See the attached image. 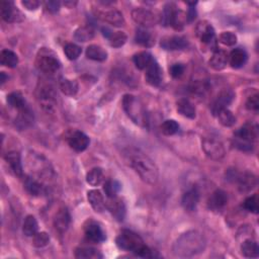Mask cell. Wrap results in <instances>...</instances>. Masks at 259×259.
<instances>
[{
  "mask_svg": "<svg viewBox=\"0 0 259 259\" xmlns=\"http://www.w3.org/2000/svg\"><path fill=\"white\" fill-rule=\"evenodd\" d=\"M207 241L198 231H189L182 234L173 244L172 250L175 256L186 258L201 254L205 251Z\"/></svg>",
  "mask_w": 259,
  "mask_h": 259,
  "instance_id": "cell-1",
  "label": "cell"
},
{
  "mask_svg": "<svg viewBox=\"0 0 259 259\" xmlns=\"http://www.w3.org/2000/svg\"><path fill=\"white\" fill-rule=\"evenodd\" d=\"M129 159L132 168L137 172L144 182L155 184L158 181V167L149 156L140 150H134L130 152Z\"/></svg>",
  "mask_w": 259,
  "mask_h": 259,
  "instance_id": "cell-2",
  "label": "cell"
},
{
  "mask_svg": "<svg viewBox=\"0 0 259 259\" xmlns=\"http://www.w3.org/2000/svg\"><path fill=\"white\" fill-rule=\"evenodd\" d=\"M117 246L126 251H131L142 258H154L155 252L144 243L143 239L135 232L123 230L116 239Z\"/></svg>",
  "mask_w": 259,
  "mask_h": 259,
  "instance_id": "cell-3",
  "label": "cell"
},
{
  "mask_svg": "<svg viewBox=\"0 0 259 259\" xmlns=\"http://www.w3.org/2000/svg\"><path fill=\"white\" fill-rule=\"evenodd\" d=\"M123 107L127 116L136 125L141 127L148 126V115L144 104L132 94H126L123 97Z\"/></svg>",
  "mask_w": 259,
  "mask_h": 259,
  "instance_id": "cell-4",
  "label": "cell"
},
{
  "mask_svg": "<svg viewBox=\"0 0 259 259\" xmlns=\"http://www.w3.org/2000/svg\"><path fill=\"white\" fill-rule=\"evenodd\" d=\"M258 136V127L251 123L242 126L234 134V146L244 152H251L254 148V142Z\"/></svg>",
  "mask_w": 259,
  "mask_h": 259,
  "instance_id": "cell-5",
  "label": "cell"
},
{
  "mask_svg": "<svg viewBox=\"0 0 259 259\" xmlns=\"http://www.w3.org/2000/svg\"><path fill=\"white\" fill-rule=\"evenodd\" d=\"M37 66L45 73L54 74L61 68V62L52 51L43 48L37 57Z\"/></svg>",
  "mask_w": 259,
  "mask_h": 259,
  "instance_id": "cell-6",
  "label": "cell"
},
{
  "mask_svg": "<svg viewBox=\"0 0 259 259\" xmlns=\"http://www.w3.org/2000/svg\"><path fill=\"white\" fill-rule=\"evenodd\" d=\"M38 100L42 108L47 112H53L57 105V94L50 84H43L38 89Z\"/></svg>",
  "mask_w": 259,
  "mask_h": 259,
  "instance_id": "cell-7",
  "label": "cell"
},
{
  "mask_svg": "<svg viewBox=\"0 0 259 259\" xmlns=\"http://www.w3.org/2000/svg\"><path fill=\"white\" fill-rule=\"evenodd\" d=\"M205 154L213 160L219 161L225 157L226 151L223 143L215 137H205L202 142Z\"/></svg>",
  "mask_w": 259,
  "mask_h": 259,
  "instance_id": "cell-8",
  "label": "cell"
},
{
  "mask_svg": "<svg viewBox=\"0 0 259 259\" xmlns=\"http://www.w3.org/2000/svg\"><path fill=\"white\" fill-rule=\"evenodd\" d=\"M132 19L142 27L148 28L160 23V16L150 9L144 7H137L132 10Z\"/></svg>",
  "mask_w": 259,
  "mask_h": 259,
  "instance_id": "cell-9",
  "label": "cell"
},
{
  "mask_svg": "<svg viewBox=\"0 0 259 259\" xmlns=\"http://www.w3.org/2000/svg\"><path fill=\"white\" fill-rule=\"evenodd\" d=\"M234 99H235V93L233 90L227 88L223 89L216 97V100L214 101L212 106H210V110H212L213 115L217 117L220 111L228 108V106L232 104Z\"/></svg>",
  "mask_w": 259,
  "mask_h": 259,
  "instance_id": "cell-10",
  "label": "cell"
},
{
  "mask_svg": "<svg viewBox=\"0 0 259 259\" xmlns=\"http://www.w3.org/2000/svg\"><path fill=\"white\" fill-rule=\"evenodd\" d=\"M1 16L6 23H22L25 20L23 12L14 5L12 1H2Z\"/></svg>",
  "mask_w": 259,
  "mask_h": 259,
  "instance_id": "cell-11",
  "label": "cell"
},
{
  "mask_svg": "<svg viewBox=\"0 0 259 259\" xmlns=\"http://www.w3.org/2000/svg\"><path fill=\"white\" fill-rule=\"evenodd\" d=\"M196 32L198 38L204 43L207 45L216 44L215 37V29L212 24L207 21H201L196 26Z\"/></svg>",
  "mask_w": 259,
  "mask_h": 259,
  "instance_id": "cell-12",
  "label": "cell"
},
{
  "mask_svg": "<svg viewBox=\"0 0 259 259\" xmlns=\"http://www.w3.org/2000/svg\"><path fill=\"white\" fill-rule=\"evenodd\" d=\"M188 45L187 40L181 36H167L162 38L160 46L166 51H178L183 50Z\"/></svg>",
  "mask_w": 259,
  "mask_h": 259,
  "instance_id": "cell-13",
  "label": "cell"
},
{
  "mask_svg": "<svg viewBox=\"0 0 259 259\" xmlns=\"http://www.w3.org/2000/svg\"><path fill=\"white\" fill-rule=\"evenodd\" d=\"M228 204V194L223 189H216L207 201V207L213 212H221Z\"/></svg>",
  "mask_w": 259,
  "mask_h": 259,
  "instance_id": "cell-14",
  "label": "cell"
},
{
  "mask_svg": "<svg viewBox=\"0 0 259 259\" xmlns=\"http://www.w3.org/2000/svg\"><path fill=\"white\" fill-rule=\"evenodd\" d=\"M96 15H97V18L101 19L102 21L116 27H122L126 24L123 13L117 9L100 11L99 13H96Z\"/></svg>",
  "mask_w": 259,
  "mask_h": 259,
  "instance_id": "cell-15",
  "label": "cell"
},
{
  "mask_svg": "<svg viewBox=\"0 0 259 259\" xmlns=\"http://www.w3.org/2000/svg\"><path fill=\"white\" fill-rule=\"evenodd\" d=\"M162 69L159 66V64L155 59L151 62V64L146 69L145 73V79L147 81V83L151 86H159L162 82Z\"/></svg>",
  "mask_w": 259,
  "mask_h": 259,
  "instance_id": "cell-16",
  "label": "cell"
},
{
  "mask_svg": "<svg viewBox=\"0 0 259 259\" xmlns=\"http://www.w3.org/2000/svg\"><path fill=\"white\" fill-rule=\"evenodd\" d=\"M86 238L93 243H102L106 239L105 233L100 224L90 221L85 225L84 228Z\"/></svg>",
  "mask_w": 259,
  "mask_h": 259,
  "instance_id": "cell-17",
  "label": "cell"
},
{
  "mask_svg": "<svg viewBox=\"0 0 259 259\" xmlns=\"http://www.w3.org/2000/svg\"><path fill=\"white\" fill-rule=\"evenodd\" d=\"M71 223V216L67 207H60L54 218V226L60 233L66 232Z\"/></svg>",
  "mask_w": 259,
  "mask_h": 259,
  "instance_id": "cell-18",
  "label": "cell"
},
{
  "mask_svg": "<svg viewBox=\"0 0 259 259\" xmlns=\"http://www.w3.org/2000/svg\"><path fill=\"white\" fill-rule=\"evenodd\" d=\"M34 121H35L34 111H32L27 105L25 108L19 110V115L15 118L14 125L19 130L23 131V130H26L34 124Z\"/></svg>",
  "mask_w": 259,
  "mask_h": 259,
  "instance_id": "cell-19",
  "label": "cell"
},
{
  "mask_svg": "<svg viewBox=\"0 0 259 259\" xmlns=\"http://www.w3.org/2000/svg\"><path fill=\"white\" fill-rule=\"evenodd\" d=\"M235 177L238 182V188L241 192H249L257 184V178L253 173L244 172L237 174Z\"/></svg>",
  "mask_w": 259,
  "mask_h": 259,
  "instance_id": "cell-20",
  "label": "cell"
},
{
  "mask_svg": "<svg viewBox=\"0 0 259 259\" xmlns=\"http://www.w3.org/2000/svg\"><path fill=\"white\" fill-rule=\"evenodd\" d=\"M68 143L73 150H75L77 152H82V151L87 149V147L89 146V143H90V140H89L88 136L86 134H84L83 132L76 131L70 136Z\"/></svg>",
  "mask_w": 259,
  "mask_h": 259,
  "instance_id": "cell-21",
  "label": "cell"
},
{
  "mask_svg": "<svg viewBox=\"0 0 259 259\" xmlns=\"http://www.w3.org/2000/svg\"><path fill=\"white\" fill-rule=\"evenodd\" d=\"M105 207L109 210L113 218H116L120 222L124 221L126 216V205L121 199L118 197L109 199L107 204H105Z\"/></svg>",
  "mask_w": 259,
  "mask_h": 259,
  "instance_id": "cell-22",
  "label": "cell"
},
{
  "mask_svg": "<svg viewBox=\"0 0 259 259\" xmlns=\"http://www.w3.org/2000/svg\"><path fill=\"white\" fill-rule=\"evenodd\" d=\"M200 202V191L197 187H192L188 189L181 199V205L185 210L192 212L197 208Z\"/></svg>",
  "mask_w": 259,
  "mask_h": 259,
  "instance_id": "cell-23",
  "label": "cell"
},
{
  "mask_svg": "<svg viewBox=\"0 0 259 259\" xmlns=\"http://www.w3.org/2000/svg\"><path fill=\"white\" fill-rule=\"evenodd\" d=\"M228 63H229L228 53L224 50H220V49H217L216 51H214V54L212 57H210L208 62L209 66L216 71H221L225 69Z\"/></svg>",
  "mask_w": 259,
  "mask_h": 259,
  "instance_id": "cell-24",
  "label": "cell"
},
{
  "mask_svg": "<svg viewBox=\"0 0 259 259\" xmlns=\"http://www.w3.org/2000/svg\"><path fill=\"white\" fill-rule=\"evenodd\" d=\"M5 161L7 162L8 165L11 168V170L13 171V173L16 176L23 177L24 168H23V164H22V156H21L20 152H18V151H9L5 155Z\"/></svg>",
  "mask_w": 259,
  "mask_h": 259,
  "instance_id": "cell-25",
  "label": "cell"
},
{
  "mask_svg": "<svg viewBox=\"0 0 259 259\" xmlns=\"http://www.w3.org/2000/svg\"><path fill=\"white\" fill-rule=\"evenodd\" d=\"M87 200L96 213H102L105 208L104 196L99 189H91L87 192Z\"/></svg>",
  "mask_w": 259,
  "mask_h": 259,
  "instance_id": "cell-26",
  "label": "cell"
},
{
  "mask_svg": "<svg viewBox=\"0 0 259 259\" xmlns=\"http://www.w3.org/2000/svg\"><path fill=\"white\" fill-rule=\"evenodd\" d=\"M248 59L247 53L245 50H243L241 48L234 49V50L229 55V63L232 68L239 69L244 66Z\"/></svg>",
  "mask_w": 259,
  "mask_h": 259,
  "instance_id": "cell-27",
  "label": "cell"
},
{
  "mask_svg": "<svg viewBox=\"0 0 259 259\" xmlns=\"http://www.w3.org/2000/svg\"><path fill=\"white\" fill-rule=\"evenodd\" d=\"M176 108L178 113H181V115L184 118L193 120L196 119L197 116V110L194 105L186 99H181L176 103Z\"/></svg>",
  "mask_w": 259,
  "mask_h": 259,
  "instance_id": "cell-28",
  "label": "cell"
},
{
  "mask_svg": "<svg viewBox=\"0 0 259 259\" xmlns=\"http://www.w3.org/2000/svg\"><path fill=\"white\" fill-rule=\"evenodd\" d=\"M154 37L151 34V31L146 27H138L135 35V41L137 44L143 47H152L155 43Z\"/></svg>",
  "mask_w": 259,
  "mask_h": 259,
  "instance_id": "cell-29",
  "label": "cell"
},
{
  "mask_svg": "<svg viewBox=\"0 0 259 259\" xmlns=\"http://www.w3.org/2000/svg\"><path fill=\"white\" fill-rule=\"evenodd\" d=\"M241 253L247 258H256L259 255V247L257 242L252 238L245 239L241 244Z\"/></svg>",
  "mask_w": 259,
  "mask_h": 259,
  "instance_id": "cell-30",
  "label": "cell"
},
{
  "mask_svg": "<svg viewBox=\"0 0 259 259\" xmlns=\"http://www.w3.org/2000/svg\"><path fill=\"white\" fill-rule=\"evenodd\" d=\"M86 57L89 60L103 62L107 59V52L104 49L99 45H90L86 49Z\"/></svg>",
  "mask_w": 259,
  "mask_h": 259,
  "instance_id": "cell-31",
  "label": "cell"
},
{
  "mask_svg": "<svg viewBox=\"0 0 259 259\" xmlns=\"http://www.w3.org/2000/svg\"><path fill=\"white\" fill-rule=\"evenodd\" d=\"M24 184H25L26 190L30 194V196H34V197L41 196L45 190V187L43 186V184L37 180H35L34 177H30V176L26 177Z\"/></svg>",
  "mask_w": 259,
  "mask_h": 259,
  "instance_id": "cell-32",
  "label": "cell"
},
{
  "mask_svg": "<svg viewBox=\"0 0 259 259\" xmlns=\"http://www.w3.org/2000/svg\"><path fill=\"white\" fill-rule=\"evenodd\" d=\"M94 28L91 26H81L78 27L75 32H74V39L77 42L80 43H85L94 38Z\"/></svg>",
  "mask_w": 259,
  "mask_h": 259,
  "instance_id": "cell-33",
  "label": "cell"
},
{
  "mask_svg": "<svg viewBox=\"0 0 259 259\" xmlns=\"http://www.w3.org/2000/svg\"><path fill=\"white\" fill-rule=\"evenodd\" d=\"M39 225L38 221L34 216H27L25 219L24 225H23V232L27 237H34L38 233Z\"/></svg>",
  "mask_w": 259,
  "mask_h": 259,
  "instance_id": "cell-34",
  "label": "cell"
},
{
  "mask_svg": "<svg viewBox=\"0 0 259 259\" xmlns=\"http://www.w3.org/2000/svg\"><path fill=\"white\" fill-rule=\"evenodd\" d=\"M7 104L11 107L18 109V110H21V109L25 108L26 106H27L24 95L19 91H14V92H11L10 94H8Z\"/></svg>",
  "mask_w": 259,
  "mask_h": 259,
  "instance_id": "cell-35",
  "label": "cell"
},
{
  "mask_svg": "<svg viewBox=\"0 0 259 259\" xmlns=\"http://www.w3.org/2000/svg\"><path fill=\"white\" fill-rule=\"evenodd\" d=\"M0 61L5 67L15 68L19 64V57L10 50H2L0 54Z\"/></svg>",
  "mask_w": 259,
  "mask_h": 259,
  "instance_id": "cell-36",
  "label": "cell"
},
{
  "mask_svg": "<svg viewBox=\"0 0 259 259\" xmlns=\"http://www.w3.org/2000/svg\"><path fill=\"white\" fill-rule=\"evenodd\" d=\"M75 257L79 259H97L103 258V254L91 247H79L75 250Z\"/></svg>",
  "mask_w": 259,
  "mask_h": 259,
  "instance_id": "cell-37",
  "label": "cell"
},
{
  "mask_svg": "<svg viewBox=\"0 0 259 259\" xmlns=\"http://www.w3.org/2000/svg\"><path fill=\"white\" fill-rule=\"evenodd\" d=\"M104 180V171L100 167L92 168L86 175V181L91 186H99L103 183Z\"/></svg>",
  "mask_w": 259,
  "mask_h": 259,
  "instance_id": "cell-38",
  "label": "cell"
},
{
  "mask_svg": "<svg viewBox=\"0 0 259 259\" xmlns=\"http://www.w3.org/2000/svg\"><path fill=\"white\" fill-rule=\"evenodd\" d=\"M133 61L138 69L145 70L153 61V57L148 52H140L133 57Z\"/></svg>",
  "mask_w": 259,
  "mask_h": 259,
  "instance_id": "cell-39",
  "label": "cell"
},
{
  "mask_svg": "<svg viewBox=\"0 0 259 259\" xmlns=\"http://www.w3.org/2000/svg\"><path fill=\"white\" fill-rule=\"evenodd\" d=\"M60 89L65 95L74 96L77 94L79 87H78V83L76 82L75 80L65 78V79L61 80Z\"/></svg>",
  "mask_w": 259,
  "mask_h": 259,
  "instance_id": "cell-40",
  "label": "cell"
},
{
  "mask_svg": "<svg viewBox=\"0 0 259 259\" xmlns=\"http://www.w3.org/2000/svg\"><path fill=\"white\" fill-rule=\"evenodd\" d=\"M186 23H187L186 13L181 9H176L173 16H172L170 26L175 30H181L185 26Z\"/></svg>",
  "mask_w": 259,
  "mask_h": 259,
  "instance_id": "cell-41",
  "label": "cell"
},
{
  "mask_svg": "<svg viewBox=\"0 0 259 259\" xmlns=\"http://www.w3.org/2000/svg\"><path fill=\"white\" fill-rule=\"evenodd\" d=\"M217 117H218L220 124L226 128L233 127L236 124V117L233 115V112L231 110H229L228 108L223 109L222 111H220Z\"/></svg>",
  "mask_w": 259,
  "mask_h": 259,
  "instance_id": "cell-42",
  "label": "cell"
},
{
  "mask_svg": "<svg viewBox=\"0 0 259 259\" xmlns=\"http://www.w3.org/2000/svg\"><path fill=\"white\" fill-rule=\"evenodd\" d=\"M176 6L173 3H167L164 6L163 12H162L161 16H160V23L162 24L163 26H169L171 25V20H172V16L176 10Z\"/></svg>",
  "mask_w": 259,
  "mask_h": 259,
  "instance_id": "cell-43",
  "label": "cell"
},
{
  "mask_svg": "<svg viewBox=\"0 0 259 259\" xmlns=\"http://www.w3.org/2000/svg\"><path fill=\"white\" fill-rule=\"evenodd\" d=\"M128 40L127 35L124 31H112L111 36L109 37V45L113 48H121L123 47Z\"/></svg>",
  "mask_w": 259,
  "mask_h": 259,
  "instance_id": "cell-44",
  "label": "cell"
},
{
  "mask_svg": "<svg viewBox=\"0 0 259 259\" xmlns=\"http://www.w3.org/2000/svg\"><path fill=\"white\" fill-rule=\"evenodd\" d=\"M178 130H180V125L174 120H166L161 125V132L165 136L175 135Z\"/></svg>",
  "mask_w": 259,
  "mask_h": 259,
  "instance_id": "cell-45",
  "label": "cell"
},
{
  "mask_svg": "<svg viewBox=\"0 0 259 259\" xmlns=\"http://www.w3.org/2000/svg\"><path fill=\"white\" fill-rule=\"evenodd\" d=\"M190 90L193 94H196L198 96H206L207 93L209 90V85L207 84V82L206 81H202V80H198L196 82H193L190 86Z\"/></svg>",
  "mask_w": 259,
  "mask_h": 259,
  "instance_id": "cell-46",
  "label": "cell"
},
{
  "mask_svg": "<svg viewBox=\"0 0 259 259\" xmlns=\"http://www.w3.org/2000/svg\"><path fill=\"white\" fill-rule=\"evenodd\" d=\"M64 53L69 60L74 61L80 57L81 53H82V50H81V48L79 46L70 43L64 47Z\"/></svg>",
  "mask_w": 259,
  "mask_h": 259,
  "instance_id": "cell-47",
  "label": "cell"
},
{
  "mask_svg": "<svg viewBox=\"0 0 259 259\" xmlns=\"http://www.w3.org/2000/svg\"><path fill=\"white\" fill-rule=\"evenodd\" d=\"M104 192L108 199L116 198L121 189V184L116 181H107L104 185Z\"/></svg>",
  "mask_w": 259,
  "mask_h": 259,
  "instance_id": "cell-48",
  "label": "cell"
},
{
  "mask_svg": "<svg viewBox=\"0 0 259 259\" xmlns=\"http://www.w3.org/2000/svg\"><path fill=\"white\" fill-rule=\"evenodd\" d=\"M50 243V236L46 232H38L32 237V245L37 248H43Z\"/></svg>",
  "mask_w": 259,
  "mask_h": 259,
  "instance_id": "cell-49",
  "label": "cell"
},
{
  "mask_svg": "<svg viewBox=\"0 0 259 259\" xmlns=\"http://www.w3.org/2000/svg\"><path fill=\"white\" fill-rule=\"evenodd\" d=\"M219 41L225 46L231 47L237 43L238 38L233 31H223L222 34L219 36Z\"/></svg>",
  "mask_w": 259,
  "mask_h": 259,
  "instance_id": "cell-50",
  "label": "cell"
},
{
  "mask_svg": "<svg viewBox=\"0 0 259 259\" xmlns=\"http://www.w3.org/2000/svg\"><path fill=\"white\" fill-rule=\"evenodd\" d=\"M243 206H244V208L247 209L248 212L250 213H253V214H257L258 213V197L257 194H253V196L247 198L245 201H244V204H243Z\"/></svg>",
  "mask_w": 259,
  "mask_h": 259,
  "instance_id": "cell-51",
  "label": "cell"
},
{
  "mask_svg": "<svg viewBox=\"0 0 259 259\" xmlns=\"http://www.w3.org/2000/svg\"><path fill=\"white\" fill-rule=\"evenodd\" d=\"M184 70H185V67H184V65L181 64V63L172 64L171 67L169 68L170 75L173 78H181L183 75Z\"/></svg>",
  "mask_w": 259,
  "mask_h": 259,
  "instance_id": "cell-52",
  "label": "cell"
},
{
  "mask_svg": "<svg viewBox=\"0 0 259 259\" xmlns=\"http://www.w3.org/2000/svg\"><path fill=\"white\" fill-rule=\"evenodd\" d=\"M246 108L251 111H258L259 109V95L257 93L252 94L248 97L246 102Z\"/></svg>",
  "mask_w": 259,
  "mask_h": 259,
  "instance_id": "cell-53",
  "label": "cell"
},
{
  "mask_svg": "<svg viewBox=\"0 0 259 259\" xmlns=\"http://www.w3.org/2000/svg\"><path fill=\"white\" fill-rule=\"evenodd\" d=\"M22 4L27 10H37L40 7L41 2L38 0H25V1H22Z\"/></svg>",
  "mask_w": 259,
  "mask_h": 259,
  "instance_id": "cell-54",
  "label": "cell"
},
{
  "mask_svg": "<svg viewBox=\"0 0 259 259\" xmlns=\"http://www.w3.org/2000/svg\"><path fill=\"white\" fill-rule=\"evenodd\" d=\"M46 5V8L52 12V13H56L60 10V7H61V2L60 1H56V0H51V1H47L45 3Z\"/></svg>",
  "mask_w": 259,
  "mask_h": 259,
  "instance_id": "cell-55",
  "label": "cell"
},
{
  "mask_svg": "<svg viewBox=\"0 0 259 259\" xmlns=\"http://www.w3.org/2000/svg\"><path fill=\"white\" fill-rule=\"evenodd\" d=\"M187 16V23H192L197 18V10L194 8V6H189V9L186 13Z\"/></svg>",
  "mask_w": 259,
  "mask_h": 259,
  "instance_id": "cell-56",
  "label": "cell"
},
{
  "mask_svg": "<svg viewBox=\"0 0 259 259\" xmlns=\"http://www.w3.org/2000/svg\"><path fill=\"white\" fill-rule=\"evenodd\" d=\"M102 31H103V35H104L106 39H109V37H110L111 34H112V30H110L108 27H103V28H102Z\"/></svg>",
  "mask_w": 259,
  "mask_h": 259,
  "instance_id": "cell-57",
  "label": "cell"
},
{
  "mask_svg": "<svg viewBox=\"0 0 259 259\" xmlns=\"http://www.w3.org/2000/svg\"><path fill=\"white\" fill-rule=\"evenodd\" d=\"M0 76H1V79H0V81H1V84H3L5 82V80L8 78L4 72H1V74H0Z\"/></svg>",
  "mask_w": 259,
  "mask_h": 259,
  "instance_id": "cell-58",
  "label": "cell"
}]
</instances>
